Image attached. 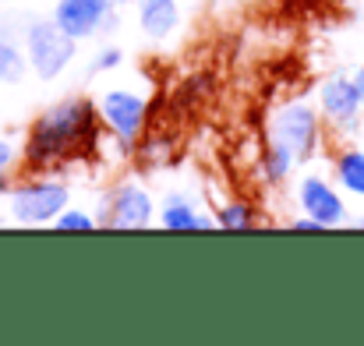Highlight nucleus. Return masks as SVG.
Here are the masks:
<instances>
[{"label": "nucleus", "mask_w": 364, "mask_h": 346, "mask_svg": "<svg viewBox=\"0 0 364 346\" xmlns=\"http://www.w3.org/2000/svg\"><path fill=\"white\" fill-rule=\"evenodd\" d=\"M96 134H100V120H96V107L89 99L57 103L28 131L25 159L36 166H46V163H60L71 156H85V152H92Z\"/></svg>", "instance_id": "f257e3e1"}, {"label": "nucleus", "mask_w": 364, "mask_h": 346, "mask_svg": "<svg viewBox=\"0 0 364 346\" xmlns=\"http://www.w3.org/2000/svg\"><path fill=\"white\" fill-rule=\"evenodd\" d=\"M25 46H28V64L43 82H53L60 71H68V64L75 60L78 39L68 36L53 18L50 21H32L25 32Z\"/></svg>", "instance_id": "f03ea898"}, {"label": "nucleus", "mask_w": 364, "mask_h": 346, "mask_svg": "<svg viewBox=\"0 0 364 346\" xmlns=\"http://www.w3.org/2000/svg\"><path fill=\"white\" fill-rule=\"evenodd\" d=\"M68 188L57 184V180H36V184H25L11 195V216L21 223V227H43L50 220H57L68 205Z\"/></svg>", "instance_id": "7ed1b4c3"}, {"label": "nucleus", "mask_w": 364, "mask_h": 346, "mask_svg": "<svg viewBox=\"0 0 364 346\" xmlns=\"http://www.w3.org/2000/svg\"><path fill=\"white\" fill-rule=\"evenodd\" d=\"M272 141L287 145L297 156V163L311 159V152L318 145V117H315V110L308 103L283 107L276 114V120H272Z\"/></svg>", "instance_id": "20e7f679"}, {"label": "nucleus", "mask_w": 364, "mask_h": 346, "mask_svg": "<svg viewBox=\"0 0 364 346\" xmlns=\"http://www.w3.org/2000/svg\"><path fill=\"white\" fill-rule=\"evenodd\" d=\"M53 21L68 36L89 39L114 25V0H60L53 7Z\"/></svg>", "instance_id": "39448f33"}, {"label": "nucleus", "mask_w": 364, "mask_h": 346, "mask_svg": "<svg viewBox=\"0 0 364 346\" xmlns=\"http://www.w3.org/2000/svg\"><path fill=\"white\" fill-rule=\"evenodd\" d=\"M100 114H103L107 127L121 138L124 145H131V141L141 134V127H145V114H149V107H145V99H141V96L124 92V89H114V92H107V96H103Z\"/></svg>", "instance_id": "423d86ee"}, {"label": "nucleus", "mask_w": 364, "mask_h": 346, "mask_svg": "<svg viewBox=\"0 0 364 346\" xmlns=\"http://www.w3.org/2000/svg\"><path fill=\"white\" fill-rule=\"evenodd\" d=\"M318 103H322V114L329 117L336 127H354L361 120V110H364V99L354 85V78L347 75H333L322 82L318 89Z\"/></svg>", "instance_id": "0eeeda50"}, {"label": "nucleus", "mask_w": 364, "mask_h": 346, "mask_svg": "<svg viewBox=\"0 0 364 346\" xmlns=\"http://www.w3.org/2000/svg\"><path fill=\"white\" fill-rule=\"evenodd\" d=\"M297 202H301V209H304L311 220H318L326 230L347 223V205H343V198H340L322 177H304L301 188H297Z\"/></svg>", "instance_id": "6e6552de"}, {"label": "nucleus", "mask_w": 364, "mask_h": 346, "mask_svg": "<svg viewBox=\"0 0 364 346\" xmlns=\"http://www.w3.org/2000/svg\"><path fill=\"white\" fill-rule=\"evenodd\" d=\"M110 230H141L152 223V198L134 188V184H124L121 191L110 198L107 205V220H103Z\"/></svg>", "instance_id": "1a4fd4ad"}, {"label": "nucleus", "mask_w": 364, "mask_h": 346, "mask_svg": "<svg viewBox=\"0 0 364 346\" xmlns=\"http://www.w3.org/2000/svg\"><path fill=\"white\" fill-rule=\"evenodd\" d=\"M138 21H141V32H145L149 39L170 36L173 25L181 21L177 0H138Z\"/></svg>", "instance_id": "9d476101"}, {"label": "nucleus", "mask_w": 364, "mask_h": 346, "mask_svg": "<svg viewBox=\"0 0 364 346\" xmlns=\"http://www.w3.org/2000/svg\"><path fill=\"white\" fill-rule=\"evenodd\" d=\"M159 227H163V230H173V233H181V230H220L216 220L198 216L195 205H191L188 198H181V195H170V198H166L163 216H159Z\"/></svg>", "instance_id": "9b49d317"}, {"label": "nucleus", "mask_w": 364, "mask_h": 346, "mask_svg": "<svg viewBox=\"0 0 364 346\" xmlns=\"http://www.w3.org/2000/svg\"><path fill=\"white\" fill-rule=\"evenodd\" d=\"M336 180L343 184V191L364 198V152L361 148H343L336 156Z\"/></svg>", "instance_id": "f8f14e48"}, {"label": "nucleus", "mask_w": 364, "mask_h": 346, "mask_svg": "<svg viewBox=\"0 0 364 346\" xmlns=\"http://www.w3.org/2000/svg\"><path fill=\"white\" fill-rule=\"evenodd\" d=\"M216 227H220V230H230V233H244L255 227V212H251V205H244V202H230V205L220 209Z\"/></svg>", "instance_id": "ddd939ff"}, {"label": "nucleus", "mask_w": 364, "mask_h": 346, "mask_svg": "<svg viewBox=\"0 0 364 346\" xmlns=\"http://www.w3.org/2000/svg\"><path fill=\"white\" fill-rule=\"evenodd\" d=\"M294 166H297V156H294L287 145L272 141V145L265 148V177H269V180H283Z\"/></svg>", "instance_id": "4468645a"}, {"label": "nucleus", "mask_w": 364, "mask_h": 346, "mask_svg": "<svg viewBox=\"0 0 364 346\" xmlns=\"http://www.w3.org/2000/svg\"><path fill=\"white\" fill-rule=\"evenodd\" d=\"M25 67H28V64H25V57L18 53V46L0 36V82H18V78L25 75Z\"/></svg>", "instance_id": "2eb2a0df"}, {"label": "nucleus", "mask_w": 364, "mask_h": 346, "mask_svg": "<svg viewBox=\"0 0 364 346\" xmlns=\"http://www.w3.org/2000/svg\"><path fill=\"white\" fill-rule=\"evenodd\" d=\"M53 223H57V230H96V220L89 212H78V209H64Z\"/></svg>", "instance_id": "dca6fc26"}, {"label": "nucleus", "mask_w": 364, "mask_h": 346, "mask_svg": "<svg viewBox=\"0 0 364 346\" xmlns=\"http://www.w3.org/2000/svg\"><path fill=\"white\" fill-rule=\"evenodd\" d=\"M117 64H121V50L110 46V50H103V53L96 57V67H92V71H110V67H117Z\"/></svg>", "instance_id": "f3484780"}, {"label": "nucleus", "mask_w": 364, "mask_h": 346, "mask_svg": "<svg viewBox=\"0 0 364 346\" xmlns=\"http://www.w3.org/2000/svg\"><path fill=\"white\" fill-rule=\"evenodd\" d=\"M11 159H14V148L7 141H0V191H4V170L11 166Z\"/></svg>", "instance_id": "a211bd4d"}, {"label": "nucleus", "mask_w": 364, "mask_h": 346, "mask_svg": "<svg viewBox=\"0 0 364 346\" xmlns=\"http://www.w3.org/2000/svg\"><path fill=\"white\" fill-rule=\"evenodd\" d=\"M350 78H354V85H358V92H361V99H364V64L354 71V75H350Z\"/></svg>", "instance_id": "6ab92c4d"}]
</instances>
